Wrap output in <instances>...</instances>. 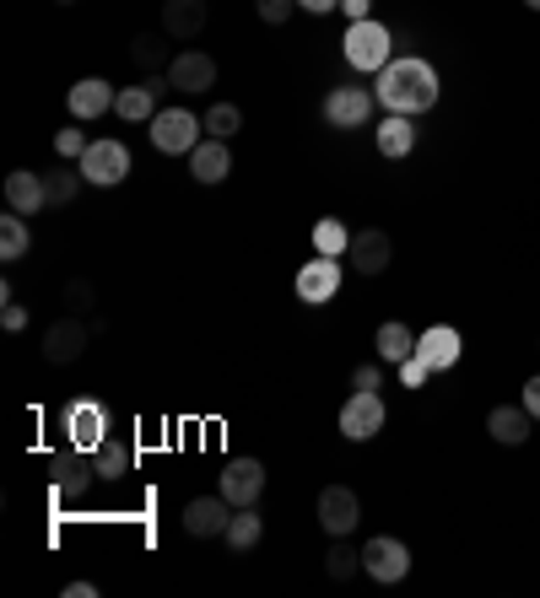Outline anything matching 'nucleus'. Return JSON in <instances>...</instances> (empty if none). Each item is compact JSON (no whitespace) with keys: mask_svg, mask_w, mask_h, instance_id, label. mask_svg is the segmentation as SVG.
<instances>
[{"mask_svg":"<svg viewBox=\"0 0 540 598\" xmlns=\"http://www.w3.org/2000/svg\"><path fill=\"white\" fill-rule=\"evenodd\" d=\"M363 571L374 577V582H400L406 571H411V550L400 545V539H389V534H378L363 545Z\"/></svg>","mask_w":540,"mask_h":598,"instance_id":"nucleus-14","label":"nucleus"},{"mask_svg":"<svg viewBox=\"0 0 540 598\" xmlns=\"http://www.w3.org/2000/svg\"><path fill=\"white\" fill-rule=\"evenodd\" d=\"M65 598H98V582H71V588H65Z\"/></svg>","mask_w":540,"mask_h":598,"instance_id":"nucleus-43","label":"nucleus"},{"mask_svg":"<svg viewBox=\"0 0 540 598\" xmlns=\"http://www.w3.org/2000/svg\"><path fill=\"white\" fill-rule=\"evenodd\" d=\"M340 280H346V270H340V259H330V254H314L297 276H292V291H297V302H308V308H325V302H335L340 297Z\"/></svg>","mask_w":540,"mask_h":598,"instance_id":"nucleus-6","label":"nucleus"},{"mask_svg":"<svg viewBox=\"0 0 540 598\" xmlns=\"http://www.w3.org/2000/svg\"><path fill=\"white\" fill-rule=\"evenodd\" d=\"M427 378H432V367H427L421 357H406V361H400V383H406V389H427Z\"/></svg>","mask_w":540,"mask_h":598,"instance_id":"nucleus-36","label":"nucleus"},{"mask_svg":"<svg viewBox=\"0 0 540 598\" xmlns=\"http://www.w3.org/2000/svg\"><path fill=\"white\" fill-rule=\"evenodd\" d=\"M86 146H92V141H86L82 130H60V135H54V152H60V157H82Z\"/></svg>","mask_w":540,"mask_h":598,"instance_id":"nucleus-37","label":"nucleus"},{"mask_svg":"<svg viewBox=\"0 0 540 598\" xmlns=\"http://www.w3.org/2000/svg\"><path fill=\"white\" fill-rule=\"evenodd\" d=\"M92 302H98V291H92V280H71V286H65V308H71V313H86Z\"/></svg>","mask_w":540,"mask_h":598,"instance_id":"nucleus-34","label":"nucleus"},{"mask_svg":"<svg viewBox=\"0 0 540 598\" xmlns=\"http://www.w3.org/2000/svg\"><path fill=\"white\" fill-rule=\"evenodd\" d=\"M530 426H536V415H530L524 404H498V410L487 415V437L502 442V447H519V442H530Z\"/></svg>","mask_w":540,"mask_h":598,"instance_id":"nucleus-21","label":"nucleus"},{"mask_svg":"<svg viewBox=\"0 0 540 598\" xmlns=\"http://www.w3.org/2000/svg\"><path fill=\"white\" fill-rule=\"evenodd\" d=\"M395 60V33L384 28V22H346V65L351 71H384Z\"/></svg>","mask_w":540,"mask_h":598,"instance_id":"nucleus-2","label":"nucleus"},{"mask_svg":"<svg viewBox=\"0 0 540 598\" xmlns=\"http://www.w3.org/2000/svg\"><path fill=\"white\" fill-rule=\"evenodd\" d=\"M524 6H530V11H540V0H524Z\"/></svg>","mask_w":540,"mask_h":598,"instance_id":"nucleus-44","label":"nucleus"},{"mask_svg":"<svg viewBox=\"0 0 540 598\" xmlns=\"http://www.w3.org/2000/svg\"><path fill=\"white\" fill-rule=\"evenodd\" d=\"M303 11H314V17H325V11H340V0H297Z\"/></svg>","mask_w":540,"mask_h":598,"instance_id":"nucleus-42","label":"nucleus"},{"mask_svg":"<svg viewBox=\"0 0 540 598\" xmlns=\"http://www.w3.org/2000/svg\"><path fill=\"white\" fill-rule=\"evenodd\" d=\"M167 86L173 92H206V86H216V60L211 54H201V49H184V54H173V65H167Z\"/></svg>","mask_w":540,"mask_h":598,"instance_id":"nucleus-16","label":"nucleus"},{"mask_svg":"<svg viewBox=\"0 0 540 598\" xmlns=\"http://www.w3.org/2000/svg\"><path fill=\"white\" fill-rule=\"evenodd\" d=\"M157 92H163V81H146V86H125L120 97H114V114L130 124H152L157 114Z\"/></svg>","mask_w":540,"mask_h":598,"instance_id":"nucleus-24","label":"nucleus"},{"mask_svg":"<svg viewBox=\"0 0 540 598\" xmlns=\"http://www.w3.org/2000/svg\"><path fill=\"white\" fill-rule=\"evenodd\" d=\"M389 254H395V243H389V233H378V227L351 233V248H346V259H351L357 276H384L389 270Z\"/></svg>","mask_w":540,"mask_h":598,"instance_id":"nucleus-17","label":"nucleus"},{"mask_svg":"<svg viewBox=\"0 0 540 598\" xmlns=\"http://www.w3.org/2000/svg\"><path fill=\"white\" fill-rule=\"evenodd\" d=\"M109 437H114V432H109V410H103L98 399H71V404H65V442H71V447L98 453Z\"/></svg>","mask_w":540,"mask_h":598,"instance_id":"nucleus-8","label":"nucleus"},{"mask_svg":"<svg viewBox=\"0 0 540 598\" xmlns=\"http://www.w3.org/2000/svg\"><path fill=\"white\" fill-rule=\"evenodd\" d=\"M49 480H54V491L71 502V496H86L92 491V480H98V458L86 453V447H60L54 458H49Z\"/></svg>","mask_w":540,"mask_h":598,"instance_id":"nucleus-9","label":"nucleus"},{"mask_svg":"<svg viewBox=\"0 0 540 598\" xmlns=\"http://www.w3.org/2000/svg\"><path fill=\"white\" fill-rule=\"evenodd\" d=\"M374 135H378V157H389V162H400V157H411V152H416L411 114H384Z\"/></svg>","mask_w":540,"mask_h":598,"instance_id":"nucleus-23","label":"nucleus"},{"mask_svg":"<svg viewBox=\"0 0 540 598\" xmlns=\"http://www.w3.org/2000/svg\"><path fill=\"white\" fill-rule=\"evenodd\" d=\"M238 130H244L238 103H216V109H206V135H216V141H233Z\"/></svg>","mask_w":540,"mask_h":598,"instance_id":"nucleus-31","label":"nucleus"},{"mask_svg":"<svg viewBox=\"0 0 540 598\" xmlns=\"http://www.w3.org/2000/svg\"><path fill=\"white\" fill-rule=\"evenodd\" d=\"M114 86L103 76H82L71 92H65V103H71V120H103V114H114Z\"/></svg>","mask_w":540,"mask_h":598,"instance_id":"nucleus-18","label":"nucleus"},{"mask_svg":"<svg viewBox=\"0 0 540 598\" xmlns=\"http://www.w3.org/2000/svg\"><path fill=\"white\" fill-rule=\"evenodd\" d=\"M77 178H82V167H77V173H43L49 205H71V199H77Z\"/></svg>","mask_w":540,"mask_h":598,"instance_id":"nucleus-33","label":"nucleus"},{"mask_svg":"<svg viewBox=\"0 0 540 598\" xmlns=\"http://www.w3.org/2000/svg\"><path fill=\"white\" fill-rule=\"evenodd\" d=\"M346 248H351V233H346V221H335V216H325V221L314 227V254H330V259H346Z\"/></svg>","mask_w":540,"mask_h":598,"instance_id":"nucleus-30","label":"nucleus"},{"mask_svg":"<svg viewBox=\"0 0 540 598\" xmlns=\"http://www.w3.org/2000/svg\"><path fill=\"white\" fill-rule=\"evenodd\" d=\"M6 205H11V210H22V216H39L43 205H49V184H43V173H33V167H17V173L6 178Z\"/></svg>","mask_w":540,"mask_h":598,"instance_id":"nucleus-19","label":"nucleus"},{"mask_svg":"<svg viewBox=\"0 0 540 598\" xmlns=\"http://www.w3.org/2000/svg\"><path fill=\"white\" fill-rule=\"evenodd\" d=\"M233 513H238V507H233L222 491H216V496H195V502L184 507V534H190V539H222L227 523H233Z\"/></svg>","mask_w":540,"mask_h":598,"instance_id":"nucleus-13","label":"nucleus"},{"mask_svg":"<svg viewBox=\"0 0 540 598\" xmlns=\"http://www.w3.org/2000/svg\"><path fill=\"white\" fill-rule=\"evenodd\" d=\"M340 11H346V22H368L374 17V0H340Z\"/></svg>","mask_w":540,"mask_h":598,"instance_id":"nucleus-40","label":"nucleus"},{"mask_svg":"<svg viewBox=\"0 0 540 598\" xmlns=\"http://www.w3.org/2000/svg\"><path fill=\"white\" fill-rule=\"evenodd\" d=\"M28 248H33L28 216L6 205V216H0V259H6V265H17V259H28Z\"/></svg>","mask_w":540,"mask_h":598,"instance_id":"nucleus-25","label":"nucleus"},{"mask_svg":"<svg viewBox=\"0 0 540 598\" xmlns=\"http://www.w3.org/2000/svg\"><path fill=\"white\" fill-rule=\"evenodd\" d=\"M222 539H227V550L249 556V550H259V539H265V523H259V513H254V507H238Z\"/></svg>","mask_w":540,"mask_h":598,"instance_id":"nucleus-26","label":"nucleus"},{"mask_svg":"<svg viewBox=\"0 0 540 598\" xmlns=\"http://www.w3.org/2000/svg\"><path fill=\"white\" fill-rule=\"evenodd\" d=\"M92 458H98V480H109V485H120V480L135 470V447L120 442V437H109L98 453H92Z\"/></svg>","mask_w":540,"mask_h":598,"instance_id":"nucleus-27","label":"nucleus"},{"mask_svg":"<svg viewBox=\"0 0 540 598\" xmlns=\"http://www.w3.org/2000/svg\"><path fill=\"white\" fill-rule=\"evenodd\" d=\"M351 389H384V367H378V361H363V367L351 372Z\"/></svg>","mask_w":540,"mask_h":598,"instance_id":"nucleus-38","label":"nucleus"},{"mask_svg":"<svg viewBox=\"0 0 540 598\" xmlns=\"http://www.w3.org/2000/svg\"><path fill=\"white\" fill-rule=\"evenodd\" d=\"M86 184H98V189H114V184H125L130 173V146L125 141H114V135H103V141H92L82 157H77Z\"/></svg>","mask_w":540,"mask_h":598,"instance_id":"nucleus-4","label":"nucleus"},{"mask_svg":"<svg viewBox=\"0 0 540 598\" xmlns=\"http://www.w3.org/2000/svg\"><path fill=\"white\" fill-rule=\"evenodd\" d=\"M216 491L233 502V507H259V496H265V464L259 458H233L222 480H216Z\"/></svg>","mask_w":540,"mask_h":598,"instance_id":"nucleus-12","label":"nucleus"},{"mask_svg":"<svg viewBox=\"0 0 540 598\" xmlns=\"http://www.w3.org/2000/svg\"><path fill=\"white\" fill-rule=\"evenodd\" d=\"M438 92H444V86H438V71H432L421 54H395V60L378 71L374 97L389 114H411L416 120V114H427V109L438 103Z\"/></svg>","mask_w":540,"mask_h":598,"instance_id":"nucleus-1","label":"nucleus"},{"mask_svg":"<svg viewBox=\"0 0 540 598\" xmlns=\"http://www.w3.org/2000/svg\"><path fill=\"white\" fill-rule=\"evenodd\" d=\"M374 86H351V81H340V86H330L325 92V103H319V114H325V124H335V130H363V124L374 120Z\"/></svg>","mask_w":540,"mask_h":598,"instance_id":"nucleus-5","label":"nucleus"},{"mask_svg":"<svg viewBox=\"0 0 540 598\" xmlns=\"http://www.w3.org/2000/svg\"><path fill=\"white\" fill-rule=\"evenodd\" d=\"M206 17H211L206 0H163V33L167 39H195V33H206Z\"/></svg>","mask_w":540,"mask_h":598,"instance_id":"nucleus-20","label":"nucleus"},{"mask_svg":"<svg viewBox=\"0 0 540 598\" xmlns=\"http://www.w3.org/2000/svg\"><path fill=\"white\" fill-rule=\"evenodd\" d=\"M378 361H389V367H400L406 357H416V334L406 323H378Z\"/></svg>","mask_w":540,"mask_h":598,"instance_id":"nucleus-28","label":"nucleus"},{"mask_svg":"<svg viewBox=\"0 0 540 598\" xmlns=\"http://www.w3.org/2000/svg\"><path fill=\"white\" fill-rule=\"evenodd\" d=\"M384 421H389V410H384L378 389H351V399L340 404V437H346V442L378 437V432H384Z\"/></svg>","mask_w":540,"mask_h":598,"instance_id":"nucleus-7","label":"nucleus"},{"mask_svg":"<svg viewBox=\"0 0 540 598\" xmlns=\"http://www.w3.org/2000/svg\"><path fill=\"white\" fill-rule=\"evenodd\" d=\"M86 340H92V329L77 313H65V319H54L43 329V361L49 367H71V361H82Z\"/></svg>","mask_w":540,"mask_h":598,"instance_id":"nucleus-10","label":"nucleus"},{"mask_svg":"<svg viewBox=\"0 0 540 598\" xmlns=\"http://www.w3.org/2000/svg\"><path fill=\"white\" fill-rule=\"evenodd\" d=\"M130 60H135V65L146 71V76H157L163 65H173V60H167V43L157 39V33H141V39L130 43Z\"/></svg>","mask_w":540,"mask_h":598,"instance_id":"nucleus-29","label":"nucleus"},{"mask_svg":"<svg viewBox=\"0 0 540 598\" xmlns=\"http://www.w3.org/2000/svg\"><path fill=\"white\" fill-rule=\"evenodd\" d=\"M524 410H530V415L540 421V372L530 378V383H524Z\"/></svg>","mask_w":540,"mask_h":598,"instance_id":"nucleus-41","label":"nucleus"},{"mask_svg":"<svg viewBox=\"0 0 540 598\" xmlns=\"http://www.w3.org/2000/svg\"><path fill=\"white\" fill-rule=\"evenodd\" d=\"M0 329H6V334L28 329V308H22V302H6V308H0Z\"/></svg>","mask_w":540,"mask_h":598,"instance_id":"nucleus-39","label":"nucleus"},{"mask_svg":"<svg viewBox=\"0 0 540 598\" xmlns=\"http://www.w3.org/2000/svg\"><path fill=\"white\" fill-rule=\"evenodd\" d=\"M325 571H330L335 582H351V577L363 571V550H351V545H340V539H335L330 556H325Z\"/></svg>","mask_w":540,"mask_h":598,"instance_id":"nucleus-32","label":"nucleus"},{"mask_svg":"<svg viewBox=\"0 0 540 598\" xmlns=\"http://www.w3.org/2000/svg\"><path fill=\"white\" fill-rule=\"evenodd\" d=\"M190 173H195V184H222V178L233 173V152H227V141L206 135V141L190 152Z\"/></svg>","mask_w":540,"mask_h":598,"instance_id":"nucleus-22","label":"nucleus"},{"mask_svg":"<svg viewBox=\"0 0 540 598\" xmlns=\"http://www.w3.org/2000/svg\"><path fill=\"white\" fill-rule=\"evenodd\" d=\"M201 135H206V120L190 114V109H157L152 114V146L163 157H190L201 146Z\"/></svg>","mask_w":540,"mask_h":598,"instance_id":"nucleus-3","label":"nucleus"},{"mask_svg":"<svg viewBox=\"0 0 540 598\" xmlns=\"http://www.w3.org/2000/svg\"><path fill=\"white\" fill-rule=\"evenodd\" d=\"M357 523H363L357 491H351V485H325V491H319V528H325L330 539H346Z\"/></svg>","mask_w":540,"mask_h":598,"instance_id":"nucleus-11","label":"nucleus"},{"mask_svg":"<svg viewBox=\"0 0 540 598\" xmlns=\"http://www.w3.org/2000/svg\"><path fill=\"white\" fill-rule=\"evenodd\" d=\"M292 6L297 0H254V11H259V22H271V28H282L292 17Z\"/></svg>","mask_w":540,"mask_h":598,"instance_id":"nucleus-35","label":"nucleus"},{"mask_svg":"<svg viewBox=\"0 0 540 598\" xmlns=\"http://www.w3.org/2000/svg\"><path fill=\"white\" fill-rule=\"evenodd\" d=\"M54 6H77V0H54Z\"/></svg>","mask_w":540,"mask_h":598,"instance_id":"nucleus-45","label":"nucleus"},{"mask_svg":"<svg viewBox=\"0 0 540 598\" xmlns=\"http://www.w3.org/2000/svg\"><path fill=\"white\" fill-rule=\"evenodd\" d=\"M416 357L427 361L432 372H449V367H459V357H465V340H459L455 323H432L427 334H416Z\"/></svg>","mask_w":540,"mask_h":598,"instance_id":"nucleus-15","label":"nucleus"}]
</instances>
